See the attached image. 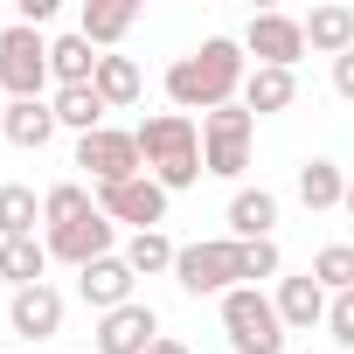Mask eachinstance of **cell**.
Returning a JSON list of instances; mask_svg holds the SVG:
<instances>
[{"label":"cell","mask_w":354,"mask_h":354,"mask_svg":"<svg viewBox=\"0 0 354 354\" xmlns=\"http://www.w3.org/2000/svg\"><path fill=\"white\" fill-rule=\"evenodd\" d=\"M132 139H139L146 174H153L167 195H181V188H195V181H202V132H195V118H188V111H153Z\"/></svg>","instance_id":"7a4b0ae2"},{"label":"cell","mask_w":354,"mask_h":354,"mask_svg":"<svg viewBox=\"0 0 354 354\" xmlns=\"http://www.w3.org/2000/svg\"><path fill=\"white\" fill-rule=\"evenodd\" d=\"M243 278H278V243H243Z\"/></svg>","instance_id":"f546056e"},{"label":"cell","mask_w":354,"mask_h":354,"mask_svg":"<svg viewBox=\"0 0 354 354\" xmlns=\"http://www.w3.org/2000/svg\"><path fill=\"white\" fill-rule=\"evenodd\" d=\"M292 97H299V77H292V70H250V77H243V111H250V118L292 111Z\"/></svg>","instance_id":"e0dca14e"},{"label":"cell","mask_w":354,"mask_h":354,"mask_svg":"<svg viewBox=\"0 0 354 354\" xmlns=\"http://www.w3.org/2000/svg\"><path fill=\"white\" fill-rule=\"evenodd\" d=\"M91 91L104 97V111H125V104H139L146 77H139V63H132V56H104V63H97V84H91Z\"/></svg>","instance_id":"7402d4cb"},{"label":"cell","mask_w":354,"mask_h":354,"mask_svg":"<svg viewBox=\"0 0 354 354\" xmlns=\"http://www.w3.org/2000/svg\"><path fill=\"white\" fill-rule=\"evenodd\" d=\"M8 326H15V340H56V333H63V292H56V285H28V292H15Z\"/></svg>","instance_id":"7c38bea8"},{"label":"cell","mask_w":354,"mask_h":354,"mask_svg":"<svg viewBox=\"0 0 354 354\" xmlns=\"http://www.w3.org/2000/svg\"><path fill=\"white\" fill-rule=\"evenodd\" d=\"M77 167L91 174L97 188H118V181H139V174H146V160H139V139H132V132H111V125L77 139Z\"/></svg>","instance_id":"52a82bcc"},{"label":"cell","mask_w":354,"mask_h":354,"mask_svg":"<svg viewBox=\"0 0 354 354\" xmlns=\"http://www.w3.org/2000/svg\"><path fill=\"white\" fill-rule=\"evenodd\" d=\"M42 84H49V42H42V28H0V97H42Z\"/></svg>","instance_id":"8992f818"},{"label":"cell","mask_w":354,"mask_h":354,"mask_svg":"<svg viewBox=\"0 0 354 354\" xmlns=\"http://www.w3.org/2000/svg\"><path fill=\"white\" fill-rule=\"evenodd\" d=\"M299 202H306L313 216H319V209H340V202H347V174H340L333 160H306V167H299Z\"/></svg>","instance_id":"603a6c76"},{"label":"cell","mask_w":354,"mask_h":354,"mask_svg":"<svg viewBox=\"0 0 354 354\" xmlns=\"http://www.w3.org/2000/svg\"><path fill=\"white\" fill-rule=\"evenodd\" d=\"M8 139L28 146V153H42V146L56 139V111H49V97H15V104H8Z\"/></svg>","instance_id":"ffe728a7"},{"label":"cell","mask_w":354,"mask_h":354,"mask_svg":"<svg viewBox=\"0 0 354 354\" xmlns=\"http://www.w3.org/2000/svg\"><path fill=\"white\" fill-rule=\"evenodd\" d=\"M97 49L84 42V35H63V42H49V77L63 84V91H77V84H97Z\"/></svg>","instance_id":"d6986e66"},{"label":"cell","mask_w":354,"mask_h":354,"mask_svg":"<svg viewBox=\"0 0 354 354\" xmlns=\"http://www.w3.org/2000/svg\"><path fill=\"white\" fill-rule=\"evenodd\" d=\"M243 77H250V63H243V42H230V35H209L195 56H181L167 70V97H174V111H223V104H236V91H243Z\"/></svg>","instance_id":"6da1fadb"},{"label":"cell","mask_w":354,"mask_h":354,"mask_svg":"<svg viewBox=\"0 0 354 354\" xmlns=\"http://www.w3.org/2000/svg\"><path fill=\"white\" fill-rule=\"evenodd\" d=\"M49 111H56V125H70L77 139H84V132H104V97H97L91 84H77V91H56V97H49Z\"/></svg>","instance_id":"cb8c5ba5"},{"label":"cell","mask_w":354,"mask_h":354,"mask_svg":"<svg viewBox=\"0 0 354 354\" xmlns=\"http://www.w3.org/2000/svg\"><path fill=\"white\" fill-rule=\"evenodd\" d=\"M174 278H181V292H195V299H209V292H236V285H243V243H236V236L181 243Z\"/></svg>","instance_id":"277c9868"},{"label":"cell","mask_w":354,"mask_h":354,"mask_svg":"<svg viewBox=\"0 0 354 354\" xmlns=\"http://www.w3.org/2000/svg\"><path fill=\"white\" fill-rule=\"evenodd\" d=\"M132 278H139V271L111 250V257H97V264H84V271H77V292H84V306H97V319H104V313L132 306Z\"/></svg>","instance_id":"8fae6325"},{"label":"cell","mask_w":354,"mask_h":354,"mask_svg":"<svg viewBox=\"0 0 354 354\" xmlns=\"http://www.w3.org/2000/svg\"><path fill=\"white\" fill-rule=\"evenodd\" d=\"M243 49L257 56V70H292L306 56V21H292V15H250Z\"/></svg>","instance_id":"9c48e42d"},{"label":"cell","mask_w":354,"mask_h":354,"mask_svg":"<svg viewBox=\"0 0 354 354\" xmlns=\"http://www.w3.org/2000/svg\"><path fill=\"white\" fill-rule=\"evenodd\" d=\"M97 216V195L84 188V181H56L49 195H42V223L49 230H70V223H91Z\"/></svg>","instance_id":"d4e9b609"},{"label":"cell","mask_w":354,"mask_h":354,"mask_svg":"<svg viewBox=\"0 0 354 354\" xmlns=\"http://www.w3.org/2000/svg\"><path fill=\"white\" fill-rule=\"evenodd\" d=\"M91 340H97V354H146V347L160 340V313L132 299V306H118V313H104Z\"/></svg>","instance_id":"30bf717a"},{"label":"cell","mask_w":354,"mask_h":354,"mask_svg":"<svg viewBox=\"0 0 354 354\" xmlns=\"http://www.w3.org/2000/svg\"><path fill=\"white\" fill-rule=\"evenodd\" d=\"M0 132H8V97H0Z\"/></svg>","instance_id":"e575fe53"},{"label":"cell","mask_w":354,"mask_h":354,"mask_svg":"<svg viewBox=\"0 0 354 354\" xmlns=\"http://www.w3.org/2000/svg\"><path fill=\"white\" fill-rule=\"evenodd\" d=\"M21 28H42V21H56V0H21V15H15Z\"/></svg>","instance_id":"4dcf8cb0"},{"label":"cell","mask_w":354,"mask_h":354,"mask_svg":"<svg viewBox=\"0 0 354 354\" xmlns=\"http://www.w3.org/2000/svg\"><path fill=\"white\" fill-rule=\"evenodd\" d=\"M174 257H181V243H167L160 230H146V236H132V243H125V264H132L139 278H153V271H174Z\"/></svg>","instance_id":"4316f807"},{"label":"cell","mask_w":354,"mask_h":354,"mask_svg":"<svg viewBox=\"0 0 354 354\" xmlns=\"http://www.w3.org/2000/svg\"><path fill=\"white\" fill-rule=\"evenodd\" d=\"M146 354H188V347H181V340H167V333H160V340H153Z\"/></svg>","instance_id":"d6a6232c"},{"label":"cell","mask_w":354,"mask_h":354,"mask_svg":"<svg viewBox=\"0 0 354 354\" xmlns=\"http://www.w3.org/2000/svg\"><path fill=\"white\" fill-rule=\"evenodd\" d=\"M340 209H347V216H354V174H347V202H340Z\"/></svg>","instance_id":"836d02e7"},{"label":"cell","mask_w":354,"mask_h":354,"mask_svg":"<svg viewBox=\"0 0 354 354\" xmlns=\"http://www.w3.org/2000/svg\"><path fill=\"white\" fill-rule=\"evenodd\" d=\"M49 257H63V264H97V257H111V216L97 209L91 223H70V230H49Z\"/></svg>","instance_id":"5bb4252c"},{"label":"cell","mask_w":354,"mask_h":354,"mask_svg":"<svg viewBox=\"0 0 354 354\" xmlns=\"http://www.w3.org/2000/svg\"><path fill=\"white\" fill-rule=\"evenodd\" d=\"M223 333H230L236 354H285V319H278V306L257 285L223 292Z\"/></svg>","instance_id":"3957f363"},{"label":"cell","mask_w":354,"mask_h":354,"mask_svg":"<svg viewBox=\"0 0 354 354\" xmlns=\"http://www.w3.org/2000/svg\"><path fill=\"white\" fill-rule=\"evenodd\" d=\"M313 278H319L326 292H354V243H326V250L313 257Z\"/></svg>","instance_id":"83f0119b"},{"label":"cell","mask_w":354,"mask_h":354,"mask_svg":"<svg viewBox=\"0 0 354 354\" xmlns=\"http://www.w3.org/2000/svg\"><path fill=\"white\" fill-rule=\"evenodd\" d=\"M278 319H285V333H313L319 319H326V306H333V292L306 271V278H278Z\"/></svg>","instance_id":"4fadbf2b"},{"label":"cell","mask_w":354,"mask_h":354,"mask_svg":"<svg viewBox=\"0 0 354 354\" xmlns=\"http://www.w3.org/2000/svg\"><path fill=\"white\" fill-rule=\"evenodd\" d=\"M306 49H319V56H347L354 49V8H313L306 15Z\"/></svg>","instance_id":"44dd1931"},{"label":"cell","mask_w":354,"mask_h":354,"mask_svg":"<svg viewBox=\"0 0 354 354\" xmlns=\"http://www.w3.org/2000/svg\"><path fill=\"white\" fill-rule=\"evenodd\" d=\"M35 223H42V202H35V188L8 181V188H0V243H15V236H35Z\"/></svg>","instance_id":"484cf974"},{"label":"cell","mask_w":354,"mask_h":354,"mask_svg":"<svg viewBox=\"0 0 354 354\" xmlns=\"http://www.w3.org/2000/svg\"><path fill=\"white\" fill-rule=\"evenodd\" d=\"M333 91H340V97H354V49L333 63Z\"/></svg>","instance_id":"1f68e13d"},{"label":"cell","mask_w":354,"mask_h":354,"mask_svg":"<svg viewBox=\"0 0 354 354\" xmlns=\"http://www.w3.org/2000/svg\"><path fill=\"white\" fill-rule=\"evenodd\" d=\"M271 223H278V195H271V188H236V202H230V236H236V243H271Z\"/></svg>","instance_id":"9a60e30c"},{"label":"cell","mask_w":354,"mask_h":354,"mask_svg":"<svg viewBox=\"0 0 354 354\" xmlns=\"http://www.w3.org/2000/svg\"><path fill=\"white\" fill-rule=\"evenodd\" d=\"M326 333H333L340 347H354V292H333V306H326Z\"/></svg>","instance_id":"f1b7e54d"},{"label":"cell","mask_w":354,"mask_h":354,"mask_svg":"<svg viewBox=\"0 0 354 354\" xmlns=\"http://www.w3.org/2000/svg\"><path fill=\"white\" fill-rule=\"evenodd\" d=\"M42 271H49V243H35V236L0 243V285H15V292H28V285H49Z\"/></svg>","instance_id":"ac0fdd59"},{"label":"cell","mask_w":354,"mask_h":354,"mask_svg":"<svg viewBox=\"0 0 354 354\" xmlns=\"http://www.w3.org/2000/svg\"><path fill=\"white\" fill-rule=\"evenodd\" d=\"M132 21H139V8H132V0H84L77 35H84L91 49H111V42H125V35H132Z\"/></svg>","instance_id":"2e32d148"},{"label":"cell","mask_w":354,"mask_h":354,"mask_svg":"<svg viewBox=\"0 0 354 354\" xmlns=\"http://www.w3.org/2000/svg\"><path fill=\"white\" fill-rule=\"evenodd\" d=\"M97 209L111 223H132V236L160 230L167 223V188L153 181V174H139V181H118V188H97Z\"/></svg>","instance_id":"ba28073f"},{"label":"cell","mask_w":354,"mask_h":354,"mask_svg":"<svg viewBox=\"0 0 354 354\" xmlns=\"http://www.w3.org/2000/svg\"><path fill=\"white\" fill-rule=\"evenodd\" d=\"M250 132L257 118L243 104H223L202 118V174H216V181H236V174L250 167Z\"/></svg>","instance_id":"5b68a950"}]
</instances>
